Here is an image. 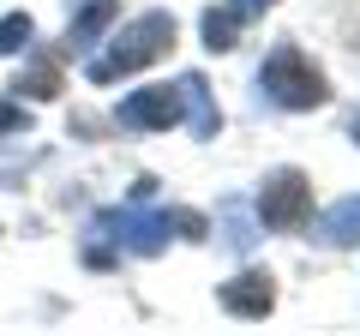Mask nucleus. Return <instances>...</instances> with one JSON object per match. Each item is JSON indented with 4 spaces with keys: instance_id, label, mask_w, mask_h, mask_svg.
Instances as JSON below:
<instances>
[{
    "instance_id": "obj_1",
    "label": "nucleus",
    "mask_w": 360,
    "mask_h": 336,
    "mask_svg": "<svg viewBox=\"0 0 360 336\" xmlns=\"http://www.w3.org/2000/svg\"><path fill=\"white\" fill-rule=\"evenodd\" d=\"M174 37H180L174 13L150 6V13L127 18L120 30H108V37L84 54V78L108 91V84H120V78H132V72H144V66L168 60V54H174Z\"/></svg>"
},
{
    "instance_id": "obj_2",
    "label": "nucleus",
    "mask_w": 360,
    "mask_h": 336,
    "mask_svg": "<svg viewBox=\"0 0 360 336\" xmlns=\"http://www.w3.org/2000/svg\"><path fill=\"white\" fill-rule=\"evenodd\" d=\"M252 91H258L264 108H283V115H312V108H324L336 96L330 78H324V66L312 60L295 37H276L264 49V60H258V72H252Z\"/></svg>"
},
{
    "instance_id": "obj_3",
    "label": "nucleus",
    "mask_w": 360,
    "mask_h": 336,
    "mask_svg": "<svg viewBox=\"0 0 360 336\" xmlns=\"http://www.w3.org/2000/svg\"><path fill=\"white\" fill-rule=\"evenodd\" d=\"M312 217V174L295 162L264 168V181L252 186V222L258 234H300Z\"/></svg>"
},
{
    "instance_id": "obj_4",
    "label": "nucleus",
    "mask_w": 360,
    "mask_h": 336,
    "mask_svg": "<svg viewBox=\"0 0 360 336\" xmlns=\"http://www.w3.org/2000/svg\"><path fill=\"white\" fill-rule=\"evenodd\" d=\"M84 234H96V240H108L115 252H127V259H162L168 252V217L162 210H150V205H103L96 217L84 222Z\"/></svg>"
},
{
    "instance_id": "obj_5",
    "label": "nucleus",
    "mask_w": 360,
    "mask_h": 336,
    "mask_svg": "<svg viewBox=\"0 0 360 336\" xmlns=\"http://www.w3.org/2000/svg\"><path fill=\"white\" fill-rule=\"evenodd\" d=\"M217 306L229 318H240V324H264L276 312V276L264 264H240L229 283H217Z\"/></svg>"
},
{
    "instance_id": "obj_6",
    "label": "nucleus",
    "mask_w": 360,
    "mask_h": 336,
    "mask_svg": "<svg viewBox=\"0 0 360 336\" xmlns=\"http://www.w3.org/2000/svg\"><path fill=\"white\" fill-rule=\"evenodd\" d=\"M120 132H168L180 127V84H139L115 103Z\"/></svg>"
},
{
    "instance_id": "obj_7",
    "label": "nucleus",
    "mask_w": 360,
    "mask_h": 336,
    "mask_svg": "<svg viewBox=\"0 0 360 336\" xmlns=\"http://www.w3.org/2000/svg\"><path fill=\"white\" fill-rule=\"evenodd\" d=\"M115 25H120V0H78L72 18H66V30H60V54H78V60H84Z\"/></svg>"
},
{
    "instance_id": "obj_8",
    "label": "nucleus",
    "mask_w": 360,
    "mask_h": 336,
    "mask_svg": "<svg viewBox=\"0 0 360 336\" xmlns=\"http://www.w3.org/2000/svg\"><path fill=\"white\" fill-rule=\"evenodd\" d=\"M6 91H13L18 103H60V91H66L60 54H49V49H37V42H30V49H25V66L13 72V84H6Z\"/></svg>"
},
{
    "instance_id": "obj_9",
    "label": "nucleus",
    "mask_w": 360,
    "mask_h": 336,
    "mask_svg": "<svg viewBox=\"0 0 360 336\" xmlns=\"http://www.w3.org/2000/svg\"><path fill=\"white\" fill-rule=\"evenodd\" d=\"M300 234H307L312 246H330V252H354L360 246V193L336 198L330 210H312Z\"/></svg>"
},
{
    "instance_id": "obj_10",
    "label": "nucleus",
    "mask_w": 360,
    "mask_h": 336,
    "mask_svg": "<svg viewBox=\"0 0 360 336\" xmlns=\"http://www.w3.org/2000/svg\"><path fill=\"white\" fill-rule=\"evenodd\" d=\"M174 84H180V120L193 127V138H198V144L222 138V108H217V91H210V78H205V72H180Z\"/></svg>"
},
{
    "instance_id": "obj_11",
    "label": "nucleus",
    "mask_w": 360,
    "mask_h": 336,
    "mask_svg": "<svg viewBox=\"0 0 360 336\" xmlns=\"http://www.w3.org/2000/svg\"><path fill=\"white\" fill-rule=\"evenodd\" d=\"M246 25H252V18H246L234 0H217V6H205V18H198V42H205L210 54H234Z\"/></svg>"
},
{
    "instance_id": "obj_12",
    "label": "nucleus",
    "mask_w": 360,
    "mask_h": 336,
    "mask_svg": "<svg viewBox=\"0 0 360 336\" xmlns=\"http://www.w3.org/2000/svg\"><path fill=\"white\" fill-rule=\"evenodd\" d=\"M222 240H229V252H240V259L258 246V222L246 217L240 198H222Z\"/></svg>"
},
{
    "instance_id": "obj_13",
    "label": "nucleus",
    "mask_w": 360,
    "mask_h": 336,
    "mask_svg": "<svg viewBox=\"0 0 360 336\" xmlns=\"http://www.w3.org/2000/svg\"><path fill=\"white\" fill-rule=\"evenodd\" d=\"M30 42H37V18H30L25 6L0 18V60H18V54H25Z\"/></svg>"
},
{
    "instance_id": "obj_14",
    "label": "nucleus",
    "mask_w": 360,
    "mask_h": 336,
    "mask_svg": "<svg viewBox=\"0 0 360 336\" xmlns=\"http://www.w3.org/2000/svg\"><path fill=\"white\" fill-rule=\"evenodd\" d=\"M162 217H168V234H174V240H193V246H205V240H210V217H205V210L162 205Z\"/></svg>"
},
{
    "instance_id": "obj_15",
    "label": "nucleus",
    "mask_w": 360,
    "mask_h": 336,
    "mask_svg": "<svg viewBox=\"0 0 360 336\" xmlns=\"http://www.w3.org/2000/svg\"><path fill=\"white\" fill-rule=\"evenodd\" d=\"M18 132L30 138V103H18V96H0V138H18Z\"/></svg>"
},
{
    "instance_id": "obj_16",
    "label": "nucleus",
    "mask_w": 360,
    "mask_h": 336,
    "mask_svg": "<svg viewBox=\"0 0 360 336\" xmlns=\"http://www.w3.org/2000/svg\"><path fill=\"white\" fill-rule=\"evenodd\" d=\"M78 259H84V271H115L120 252H115L108 240H96V234H84V252H78Z\"/></svg>"
},
{
    "instance_id": "obj_17",
    "label": "nucleus",
    "mask_w": 360,
    "mask_h": 336,
    "mask_svg": "<svg viewBox=\"0 0 360 336\" xmlns=\"http://www.w3.org/2000/svg\"><path fill=\"white\" fill-rule=\"evenodd\" d=\"M132 205H150V198H156V174H139V181H132Z\"/></svg>"
},
{
    "instance_id": "obj_18",
    "label": "nucleus",
    "mask_w": 360,
    "mask_h": 336,
    "mask_svg": "<svg viewBox=\"0 0 360 336\" xmlns=\"http://www.w3.org/2000/svg\"><path fill=\"white\" fill-rule=\"evenodd\" d=\"M234 6H240V13H246V18H264V13H270V6H276V0H234Z\"/></svg>"
},
{
    "instance_id": "obj_19",
    "label": "nucleus",
    "mask_w": 360,
    "mask_h": 336,
    "mask_svg": "<svg viewBox=\"0 0 360 336\" xmlns=\"http://www.w3.org/2000/svg\"><path fill=\"white\" fill-rule=\"evenodd\" d=\"M348 144H354V150H360V108H354V115H348Z\"/></svg>"
},
{
    "instance_id": "obj_20",
    "label": "nucleus",
    "mask_w": 360,
    "mask_h": 336,
    "mask_svg": "<svg viewBox=\"0 0 360 336\" xmlns=\"http://www.w3.org/2000/svg\"><path fill=\"white\" fill-rule=\"evenodd\" d=\"M354 54H360V30H354Z\"/></svg>"
},
{
    "instance_id": "obj_21",
    "label": "nucleus",
    "mask_w": 360,
    "mask_h": 336,
    "mask_svg": "<svg viewBox=\"0 0 360 336\" xmlns=\"http://www.w3.org/2000/svg\"><path fill=\"white\" fill-rule=\"evenodd\" d=\"M0 234H6V228H0Z\"/></svg>"
}]
</instances>
